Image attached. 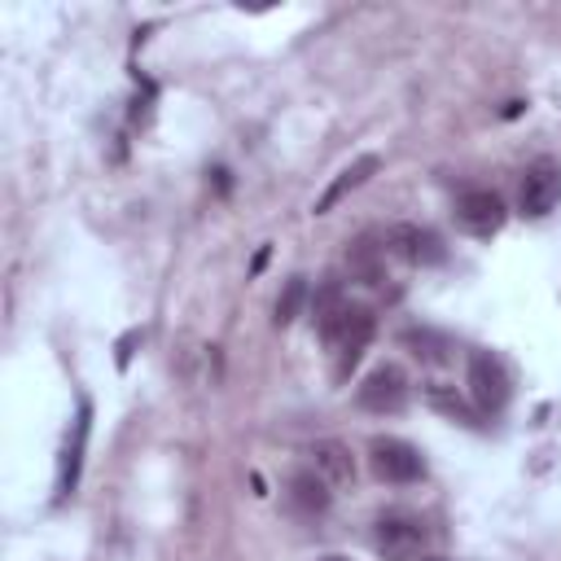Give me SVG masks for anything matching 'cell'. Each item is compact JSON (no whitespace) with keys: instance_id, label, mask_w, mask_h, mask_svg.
<instances>
[{"instance_id":"9c48e42d","label":"cell","mask_w":561,"mask_h":561,"mask_svg":"<svg viewBox=\"0 0 561 561\" xmlns=\"http://www.w3.org/2000/svg\"><path fill=\"white\" fill-rule=\"evenodd\" d=\"M88 430H92V403H88V399H79L75 425H70V434H66V447H61V465H57V500H66V495L79 486V469H83Z\"/></svg>"},{"instance_id":"3957f363","label":"cell","mask_w":561,"mask_h":561,"mask_svg":"<svg viewBox=\"0 0 561 561\" xmlns=\"http://www.w3.org/2000/svg\"><path fill=\"white\" fill-rule=\"evenodd\" d=\"M508 394H513V381H508V368L500 355L491 351H473L469 355V399L478 412L486 416H500L508 408Z\"/></svg>"},{"instance_id":"8fae6325","label":"cell","mask_w":561,"mask_h":561,"mask_svg":"<svg viewBox=\"0 0 561 561\" xmlns=\"http://www.w3.org/2000/svg\"><path fill=\"white\" fill-rule=\"evenodd\" d=\"M377 167H381V158H377V153H359L351 167H342V171H337V180H333V184H329V188L316 197V215H329V210H333V206H337L346 193H355V188H359L368 175H377Z\"/></svg>"},{"instance_id":"52a82bcc","label":"cell","mask_w":561,"mask_h":561,"mask_svg":"<svg viewBox=\"0 0 561 561\" xmlns=\"http://www.w3.org/2000/svg\"><path fill=\"white\" fill-rule=\"evenodd\" d=\"M451 215H456V228L460 232H469V237H495L504 228V219H508V206L491 188H469V193L456 197V210Z\"/></svg>"},{"instance_id":"277c9868","label":"cell","mask_w":561,"mask_h":561,"mask_svg":"<svg viewBox=\"0 0 561 561\" xmlns=\"http://www.w3.org/2000/svg\"><path fill=\"white\" fill-rule=\"evenodd\" d=\"M368 465H373V473L381 482H394V486L425 478V456L408 438H390V434L368 443Z\"/></svg>"},{"instance_id":"30bf717a","label":"cell","mask_w":561,"mask_h":561,"mask_svg":"<svg viewBox=\"0 0 561 561\" xmlns=\"http://www.w3.org/2000/svg\"><path fill=\"white\" fill-rule=\"evenodd\" d=\"M311 465H316V473H320L329 486H351V482H355V456H351V447L337 443V438L311 443Z\"/></svg>"},{"instance_id":"ac0fdd59","label":"cell","mask_w":561,"mask_h":561,"mask_svg":"<svg viewBox=\"0 0 561 561\" xmlns=\"http://www.w3.org/2000/svg\"><path fill=\"white\" fill-rule=\"evenodd\" d=\"M263 263H267V245L254 254V263H250V272H263Z\"/></svg>"},{"instance_id":"8992f818","label":"cell","mask_w":561,"mask_h":561,"mask_svg":"<svg viewBox=\"0 0 561 561\" xmlns=\"http://www.w3.org/2000/svg\"><path fill=\"white\" fill-rule=\"evenodd\" d=\"M557 202H561V162H552V158L530 162L526 175H522V188H517L522 215L526 219H543V215L557 210Z\"/></svg>"},{"instance_id":"5b68a950","label":"cell","mask_w":561,"mask_h":561,"mask_svg":"<svg viewBox=\"0 0 561 561\" xmlns=\"http://www.w3.org/2000/svg\"><path fill=\"white\" fill-rule=\"evenodd\" d=\"M355 399H359L364 412H377V416L403 412V408H408V377H403V368H399V364H377V368L359 381Z\"/></svg>"},{"instance_id":"d6986e66","label":"cell","mask_w":561,"mask_h":561,"mask_svg":"<svg viewBox=\"0 0 561 561\" xmlns=\"http://www.w3.org/2000/svg\"><path fill=\"white\" fill-rule=\"evenodd\" d=\"M421 561H443V557H421Z\"/></svg>"},{"instance_id":"ffe728a7","label":"cell","mask_w":561,"mask_h":561,"mask_svg":"<svg viewBox=\"0 0 561 561\" xmlns=\"http://www.w3.org/2000/svg\"><path fill=\"white\" fill-rule=\"evenodd\" d=\"M324 561H346V557H324Z\"/></svg>"},{"instance_id":"6da1fadb","label":"cell","mask_w":561,"mask_h":561,"mask_svg":"<svg viewBox=\"0 0 561 561\" xmlns=\"http://www.w3.org/2000/svg\"><path fill=\"white\" fill-rule=\"evenodd\" d=\"M311 311H316L320 342L333 351V377L346 381V373L359 364L364 346H368L373 333H377V316H373V307L342 298L337 285H324V289L311 298Z\"/></svg>"},{"instance_id":"9a60e30c","label":"cell","mask_w":561,"mask_h":561,"mask_svg":"<svg viewBox=\"0 0 561 561\" xmlns=\"http://www.w3.org/2000/svg\"><path fill=\"white\" fill-rule=\"evenodd\" d=\"M302 302H307V276H289L285 280V289H280V298H276V324L285 329V324H294L298 320V311H302Z\"/></svg>"},{"instance_id":"7c38bea8","label":"cell","mask_w":561,"mask_h":561,"mask_svg":"<svg viewBox=\"0 0 561 561\" xmlns=\"http://www.w3.org/2000/svg\"><path fill=\"white\" fill-rule=\"evenodd\" d=\"M425 403H430L434 412H443L447 421H456V425L482 430V412H478L456 386H447V381H425Z\"/></svg>"},{"instance_id":"e0dca14e","label":"cell","mask_w":561,"mask_h":561,"mask_svg":"<svg viewBox=\"0 0 561 561\" xmlns=\"http://www.w3.org/2000/svg\"><path fill=\"white\" fill-rule=\"evenodd\" d=\"M522 110H526V101H508V105H504V118H517Z\"/></svg>"},{"instance_id":"ba28073f","label":"cell","mask_w":561,"mask_h":561,"mask_svg":"<svg viewBox=\"0 0 561 561\" xmlns=\"http://www.w3.org/2000/svg\"><path fill=\"white\" fill-rule=\"evenodd\" d=\"M386 250L394 259H403L408 267H438L447 259V245L434 228H421V224H394L386 228Z\"/></svg>"},{"instance_id":"5bb4252c","label":"cell","mask_w":561,"mask_h":561,"mask_svg":"<svg viewBox=\"0 0 561 561\" xmlns=\"http://www.w3.org/2000/svg\"><path fill=\"white\" fill-rule=\"evenodd\" d=\"M403 346H412L416 359L425 364H447L451 359V337L438 329H403Z\"/></svg>"},{"instance_id":"4fadbf2b","label":"cell","mask_w":561,"mask_h":561,"mask_svg":"<svg viewBox=\"0 0 561 561\" xmlns=\"http://www.w3.org/2000/svg\"><path fill=\"white\" fill-rule=\"evenodd\" d=\"M329 500H333V491H329V482L311 469V473H294L289 478V504L302 513V517H316V513H324L329 508Z\"/></svg>"},{"instance_id":"7a4b0ae2","label":"cell","mask_w":561,"mask_h":561,"mask_svg":"<svg viewBox=\"0 0 561 561\" xmlns=\"http://www.w3.org/2000/svg\"><path fill=\"white\" fill-rule=\"evenodd\" d=\"M425 522L412 517V513H381L373 522V548L386 557V561H421L425 552Z\"/></svg>"},{"instance_id":"2e32d148","label":"cell","mask_w":561,"mask_h":561,"mask_svg":"<svg viewBox=\"0 0 561 561\" xmlns=\"http://www.w3.org/2000/svg\"><path fill=\"white\" fill-rule=\"evenodd\" d=\"M210 175H215V188H219V193H228V188H232V171H228V167H215Z\"/></svg>"}]
</instances>
